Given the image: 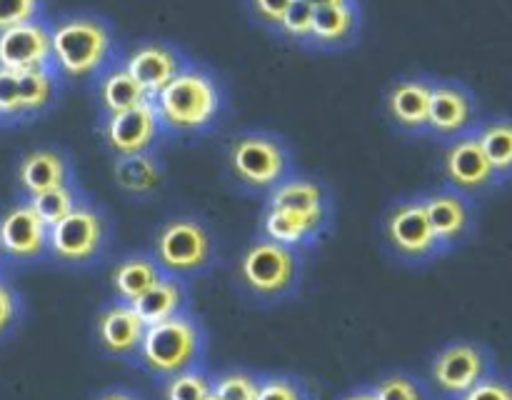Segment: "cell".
I'll return each instance as SVG.
<instances>
[{"label": "cell", "instance_id": "6da1fadb", "mask_svg": "<svg viewBox=\"0 0 512 400\" xmlns=\"http://www.w3.org/2000/svg\"><path fill=\"white\" fill-rule=\"evenodd\" d=\"M165 135L188 138L203 135L218 125L225 110V90L208 68L185 63V68L153 98Z\"/></svg>", "mask_w": 512, "mask_h": 400}, {"label": "cell", "instance_id": "7a4b0ae2", "mask_svg": "<svg viewBox=\"0 0 512 400\" xmlns=\"http://www.w3.org/2000/svg\"><path fill=\"white\" fill-rule=\"evenodd\" d=\"M50 53L60 78L95 80L118 60L115 33L95 13H73L50 25Z\"/></svg>", "mask_w": 512, "mask_h": 400}, {"label": "cell", "instance_id": "3957f363", "mask_svg": "<svg viewBox=\"0 0 512 400\" xmlns=\"http://www.w3.org/2000/svg\"><path fill=\"white\" fill-rule=\"evenodd\" d=\"M225 170L240 190L268 195L280 180L295 173V158L288 140L268 130H243L225 145Z\"/></svg>", "mask_w": 512, "mask_h": 400}, {"label": "cell", "instance_id": "277c9868", "mask_svg": "<svg viewBox=\"0 0 512 400\" xmlns=\"http://www.w3.org/2000/svg\"><path fill=\"white\" fill-rule=\"evenodd\" d=\"M205 355V330L195 315H173L168 320L148 325L140 343L138 360L153 378L168 380L183 370L198 368Z\"/></svg>", "mask_w": 512, "mask_h": 400}, {"label": "cell", "instance_id": "5b68a950", "mask_svg": "<svg viewBox=\"0 0 512 400\" xmlns=\"http://www.w3.org/2000/svg\"><path fill=\"white\" fill-rule=\"evenodd\" d=\"M300 270H303L300 250L260 235L240 255L238 283L250 298L273 303L298 288Z\"/></svg>", "mask_w": 512, "mask_h": 400}, {"label": "cell", "instance_id": "8992f818", "mask_svg": "<svg viewBox=\"0 0 512 400\" xmlns=\"http://www.w3.org/2000/svg\"><path fill=\"white\" fill-rule=\"evenodd\" d=\"M150 255L163 273L188 278V275L205 273L215 263L218 245L203 220L193 215H178L165 220L155 230Z\"/></svg>", "mask_w": 512, "mask_h": 400}, {"label": "cell", "instance_id": "52a82bcc", "mask_svg": "<svg viewBox=\"0 0 512 400\" xmlns=\"http://www.w3.org/2000/svg\"><path fill=\"white\" fill-rule=\"evenodd\" d=\"M110 235L113 228L108 213L90 198H83L73 213L50 225L48 255L70 268H85L103 258Z\"/></svg>", "mask_w": 512, "mask_h": 400}, {"label": "cell", "instance_id": "ba28073f", "mask_svg": "<svg viewBox=\"0 0 512 400\" xmlns=\"http://www.w3.org/2000/svg\"><path fill=\"white\" fill-rule=\"evenodd\" d=\"M383 238L390 253L410 265L428 263L443 255L438 235L430 225L423 195L398 198L383 218Z\"/></svg>", "mask_w": 512, "mask_h": 400}, {"label": "cell", "instance_id": "9c48e42d", "mask_svg": "<svg viewBox=\"0 0 512 400\" xmlns=\"http://www.w3.org/2000/svg\"><path fill=\"white\" fill-rule=\"evenodd\" d=\"M493 373V355L485 345L473 340H455L440 348L430 363V380L445 398L458 400Z\"/></svg>", "mask_w": 512, "mask_h": 400}, {"label": "cell", "instance_id": "30bf717a", "mask_svg": "<svg viewBox=\"0 0 512 400\" xmlns=\"http://www.w3.org/2000/svg\"><path fill=\"white\" fill-rule=\"evenodd\" d=\"M100 138L113 158L135 153H153L158 143L165 138L160 128L158 113L153 108V100L123 110V113L100 115Z\"/></svg>", "mask_w": 512, "mask_h": 400}, {"label": "cell", "instance_id": "8fae6325", "mask_svg": "<svg viewBox=\"0 0 512 400\" xmlns=\"http://www.w3.org/2000/svg\"><path fill=\"white\" fill-rule=\"evenodd\" d=\"M440 170H443L445 185L460 190L468 198L488 193L495 185H500L498 175L490 168L475 133H465L445 143Z\"/></svg>", "mask_w": 512, "mask_h": 400}, {"label": "cell", "instance_id": "7c38bea8", "mask_svg": "<svg viewBox=\"0 0 512 400\" xmlns=\"http://www.w3.org/2000/svg\"><path fill=\"white\" fill-rule=\"evenodd\" d=\"M475 125H478V100L473 90L458 80H433L428 135L448 143L460 135L473 133Z\"/></svg>", "mask_w": 512, "mask_h": 400}, {"label": "cell", "instance_id": "4fadbf2b", "mask_svg": "<svg viewBox=\"0 0 512 400\" xmlns=\"http://www.w3.org/2000/svg\"><path fill=\"white\" fill-rule=\"evenodd\" d=\"M423 200L430 225H433L435 235H438L440 245H443V253L458 248L460 243L470 238L475 228L473 198L443 185V188L425 193Z\"/></svg>", "mask_w": 512, "mask_h": 400}, {"label": "cell", "instance_id": "5bb4252c", "mask_svg": "<svg viewBox=\"0 0 512 400\" xmlns=\"http://www.w3.org/2000/svg\"><path fill=\"white\" fill-rule=\"evenodd\" d=\"M50 65V25L43 18L0 30V68L25 73Z\"/></svg>", "mask_w": 512, "mask_h": 400}, {"label": "cell", "instance_id": "9a60e30c", "mask_svg": "<svg viewBox=\"0 0 512 400\" xmlns=\"http://www.w3.org/2000/svg\"><path fill=\"white\" fill-rule=\"evenodd\" d=\"M50 228L40 220L28 200L13 205L0 215V245L3 255L10 260H38L48 253Z\"/></svg>", "mask_w": 512, "mask_h": 400}, {"label": "cell", "instance_id": "2e32d148", "mask_svg": "<svg viewBox=\"0 0 512 400\" xmlns=\"http://www.w3.org/2000/svg\"><path fill=\"white\" fill-rule=\"evenodd\" d=\"M185 63L188 58L175 45L160 43V40H145L123 58L128 73L138 80L150 100L185 68Z\"/></svg>", "mask_w": 512, "mask_h": 400}, {"label": "cell", "instance_id": "e0dca14e", "mask_svg": "<svg viewBox=\"0 0 512 400\" xmlns=\"http://www.w3.org/2000/svg\"><path fill=\"white\" fill-rule=\"evenodd\" d=\"M430 93H433V80L423 75L395 80L385 93V113L390 123L405 135L428 133Z\"/></svg>", "mask_w": 512, "mask_h": 400}, {"label": "cell", "instance_id": "ac0fdd59", "mask_svg": "<svg viewBox=\"0 0 512 400\" xmlns=\"http://www.w3.org/2000/svg\"><path fill=\"white\" fill-rule=\"evenodd\" d=\"M145 328L148 325L135 313L133 305L113 300L95 318V340L113 358H135L143 343Z\"/></svg>", "mask_w": 512, "mask_h": 400}, {"label": "cell", "instance_id": "d6986e66", "mask_svg": "<svg viewBox=\"0 0 512 400\" xmlns=\"http://www.w3.org/2000/svg\"><path fill=\"white\" fill-rule=\"evenodd\" d=\"M15 183L25 198H33L58 185L75 183L73 160L60 148H35L20 158L15 168Z\"/></svg>", "mask_w": 512, "mask_h": 400}, {"label": "cell", "instance_id": "ffe728a7", "mask_svg": "<svg viewBox=\"0 0 512 400\" xmlns=\"http://www.w3.org/2000/svg\"><path fill=\"white\" fill-rule=\"evenodd\" d=\"M265 205L293 210V213L310 215V218L333 220V203H330V195L325 190V185L298 173H290L288 178L280 180L265 195Z\"/></svg>", "mask_w": 512, "mask_h": 400}, {"label": "cell", "instance_id": "44dd1931", "mask_svg": "<svg viewBox=\"0 0 512 400\" xmlns=\"http://www.w3.org/2000/svg\"><path fill=\"white\" fill-rule=\"evenodd\" d=\"M328 228L330 220L310 218V215H300L285 208H270V205H265L263 215H260V235L295 250L315 245Z\"/></svg>", "mask_w": 512, "mask_h": 400}, {"label": "cell", "instance_id": "7402d4cb", "mask_svg": "<svg viewBox=\"0 0 512 400\" xmlns=\"http://www.w3.org/2000/svg\"><path fill=\"white\" fill-rule=\"evenodd\" d=\"M113 178L115 185L123 190L130 198H150L160 190L165 180L163 160L158 153H135L123 155V158L113 160Z\"/></svg>", "mask_w": 512, "mask_h": 400}, {"label": "cell", "instance_id": "603a6c76", "mask_svg": "<svg viewBox=\"0 0 512 400\" xmlns=\"http://www.w3.org/2000/svg\"><path fill=\"white\" fill-rule=\"evenodd\" d=\"M360 30L358 0L330 8H315L310 45L320 50H338L353 43Z\"/></svg>", "mask_w": 512, "mask_h": 400}, {"label": "cell", "instance_id": "cb8c5ba5", "mask_svg": "<svg viewBox=\"0 0 512 400\" xmlns=\"http://www.w3.org/2000/svg\"><path fill=\"white\" fill-rule=\"evenodd\" d=\"M95 100L100 105V115L123 113V110L135 108V105L150 100L145 90L140 88L138 80L128 73L123 60H115L113 65L103 70L95 78Z\"/></svg>", "mask_w": 512, "mask_h": 400}, {"label": "cell", "instance_id": "d4e9b609", "mask_svg": "<svg viewBox=\"0 0 512 400\" xmlns=\"http://www.w3.org/2000/svg\"><path fill=\"white\" fill-rule=\"evenodd\" d=\"M135 313L143 318L145 325H155L160 320H168L173 315L185 313L188 310V288H185L183 278L163 273L153 288L145 290L135 303H130Z\"/></svg>", "mask_w": 512, "mask_h": 400}, {"label": "cell", "instance_id": "484cf974", "mask_svg": "<svg viewBox=\"0 0 512 400\" xmlns=\"http://www.w3.org/2000/svg\"><path fill=\"white\" fill-rule=\"evenodd\" d=\"M163 275L160 265L150 253H133L120 258L110 270V285H113L115 300L135 303L148 288L158 283Z\"/></svg>", "mask_w": 512, "mask_h": 400}, {"label": "cell", "instance_id": "4316f807", "mask_svg": "<svg viewBox=\"0 0 512 400\" xmlns=\"http://www.w3.org/2000/svg\"><path fill=\"white\" fill-rule=\"evenodd\" d=\"M475 138L488 158L490 168L495 170L500 183L512 178V118L498 115V118L478 120L475 125Z\"/></svg>", "mask_w": 512, "mask_h": 400}, {"label": "cell", "instance_id": "83f0119b", "mask_svg": "<svg viewBox=\"0 0 512 400\" xmlns=\"http://www.w3.org/2000/svg\"><path fill=\"white\" fill-rule=\"evenodd\" d=\"M18 88H20V105H23V120L35 118V115L45 113L50 105L55 103L60 90V75L55 68H38L18 73Z\"/></svg>", "mask_w": 512, "mask_h": 400}, {"label": "cell", "instance_id": "f1b7e54d", "mask_svg": "<svg viewBox=\"0 0 512 400\" xmlns=\"http://www.w3.org/2000/svg\"><path fill=\"white\" fill-rule=\"evenodd\" d=\"M83 198L85 193L78 188V183H68V185H58V188H50L45 190V193H38L33 195V198H25V200L33 205V210L40 215V220L50 228V225H55L58 220H63L65 215L73 213Z\"/></svg>", "mask_w": 512, "mask_h": 400}, {"label": "cell", "instance_id": "f546056e", "mask_svg": "<svg viewBox=\"0 0 512 400\" xmlns=\"http://www.w3.org/2000/svg\"><path fill=\"white\" fill-rule=\"evenodd\" d=\"M213 378L203 368H190L165 380V400H210Z\"/></svg>", "mask_w": 512, "mask_h": 400}, {"label": "cell", "instance_id": "4dcf8cb0", "mask_svg": "<svg viewBox=\"0 0 512 400\" xmlns=\"http://www.w3.org/2000/svg\"><path fill=\"white\" fill-rule=\"evenodd\" d=\"M260 378L263 375L248 373V370H228V373L213 378L215 400H255L258 398Z\"/></svg>", "mask_w": 512, "mask_h": 400}, {"label": "cell", "instance_id": "1f68e13d", "mask_svg": "<svg viewBox=\"0 0 512 400\" xmlns=\"http://www.w3.org/2000/svg\"><path fill=\"white\" fill-rule=\"evenodd\" d=\"M313 15L315 8L308 0H293L288 10H285L283 20L275 30H278L283 38L293 40V43L310 45V35H313Z\"/></svg>", "mask_w": 512, "mask_h": 400}, {"label": "cell", "instance_id": "d6a6232c", "mask_svg": "<svg viewBox=\"0 0 512 400\" xmlns=\"http://www.w3.org/2000/svg\"><path fill=\"white\" fill-rule=\"evenodd\" d=\"M378 400H428L423 383L405 373H390L373 385Z\"/></svg>", "mask_w": 512, "mask_h": 400}, {"label": "cell", "instance_id": "836d02e7", "mask_svg": "<svg viewBox=\"0 0 512 400\" xmlns=\"http://www.w3.org/2000/svg\"><path fill=\"white\" fill-rule=\"evenodd\" d=\"M255 400H310V393L293 375H263Z\"/></svg>", "mask_w": 512, "mask_h": 400}, {"label": "cell", "instance_id": "e575fe53", "mask_svg": "<svg viewBox=\"0 0 512 400\" xmlns=\"http://www.w3.org/2000/svg\"><path fill=\"white\" fill-rule=\"evenodd\" d=\"M0 120H5V123H20L23 120L18 73L5 68H0Z\"/></svg>", "mask_w": 512, "mask_h": 400}, {"label": "cell", "instance_id": "d590c367", "mask_svg": "<svg viewBox=\"0 0 512 400\" xmlns=\"http://www.w3.org/2000/svg\"><path fill=\"white\" fill-rule=\"evenodd\" d=\"M43 18V0H0V30Z\"/></svg>", "mask_w": 512, "mask_h": 400}, {"label": "cell", "instance_id": "8d00e7d4", "mask_svg": "<svg viewBox=\"0 0 512 400\" xmlns=\"http://www.w3.org/2000/svg\"><path fill=\"white\" fill-rule=\"evenodd\" d=\"M458 400H512V380L495 375L493 370L478 385H473L468 393L460 395Z\"/></svg>", "mask_w": 512, "mask_h": 400}, {"label": "cell", "instance_id": "74e56055", "mask_svg": "<svg viewBox=\"0 0 512 400\" xmlns=\"http://www.w3.org/2000/svg\"><path fill=\"white\" fill-rule=\"evenodd\" d=\"M250 13L265 28H278L280 20H283L285 10L293 5V0H248Z\"/></svg>", "mask_w": 512, "mask_h": 400}, {"label": "cell", "instance_id": "f35d334b", "mask_svg": "<svg viewBox=\"0 0 512 400\" xmlns=\"http://www.w3.org/2000/svg\"><path fill=\"white\" fill-rule=\"evenodd\" d=\"M18 313H20L18 293L13 290V285L0 280V335H3L5 330L13 328L15 320H18Z\"/></svg>", "mask_w": 512, "mask_h": 400}, {"label": "cell", "instance_id": "ab89813d", "mask_svg": "<svg viewBox=\"0 0 512 400\" xmlns=\"http://www.w3.org/2000/svg\"><path fill=\"white\" fill-rule=\"evenodd\" d=\"M93 400H143V398L128 388H110V390H103V393L95 395Z\"/></svg>", "mask_w": 512, "mask_h": 400}, {"label": "cell", "instance_id": "60d3db41", "mask_svg": "<svg viewBox=\"0 0 512 400\" xmlns=\"http://www.w3.org/2000/svg\"><path fill=\"white\" fill-rule=\"evenodd\" d=\"M340 400H378V395H375L373 388H358L353 390V393L343 395Z\"/></svg>", "mask_w": 512, "mask_h": 400}, {"label": "cell", "instance_id": "b9f144b4", "mask_svg": "<svg viewBox=\"0 0 512 400\" xmlns=\"http://www.w3.org/2000/svg\"><path fill=\"white\" fill-rule=\"evenodd\" d=\"M313 8H330V5H343V3H353V0H308Z\"/></svg>", "mask_w": 512, "mask_h": 400}, {"label": "cell", "instance_id": "7bdbcfd3", "mask_svg": "<svg viewBox=\"0 0 512 400\" xmlns=\"http://www.w3.org/2000/svg\"><path fill=\"white\" fill-rule=\"evenodd\" d=\"M0 260H3V245H0Z\"/></svg>", "mask_w": 512, "mask_h": 400}, {"label": "cell", "instance_id": "ee69618b", "mask_svg": "<svg viewBox=\"0 0 512 400\" xmlns=\"http://www.w3.org/2000/svg\"><path fill=\"white\" fill-rule=\"evenodd\" d=\"M210 400H215V398H210Z\"/></svg>", "mask_w": 512, "mask_h": 400}]
</instances>
